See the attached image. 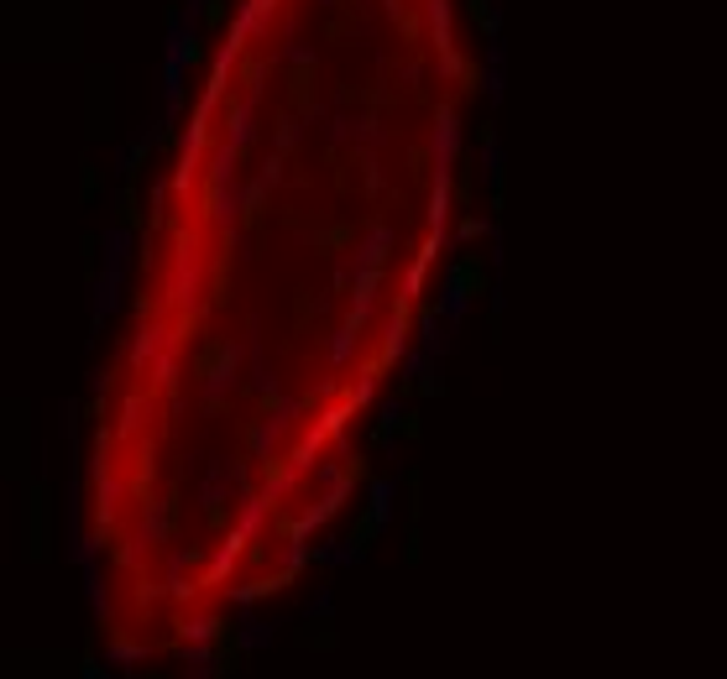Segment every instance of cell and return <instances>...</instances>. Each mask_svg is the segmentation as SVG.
<instances>
[{"instance_id": "7a4b0ae2", "label": "cell", "mask_w": 727, "mask_h": 679, "mask_svg": "<svg viewBox=\"0 0 727 679\" xmlns=\"http://www.w3.org/2000/svg\"><path fill=\"white\" fill-rule=\"evenodd\" d=\"M487 288H492V272H487V262H482L476 251H466V256H456V262H450V272H445V293L456 298V303L487 298Z\"/></svg>"}, {"instance_id": "5b68a950", "label": "cell", "mask_w": 727, "mask_h": 679, "mask_svg": "<svg viewBox=\"0 0 727 679\" xmlns=\"http://www.w3.org/2000/svg\"><path fill=\"white\" fill-rule=\"evenodd\" d=\"M27 471V403H6V476Z\"/></svg>"}, {"instance_id": "2e32d148", "label": "cell", "mask_w": 727, "mask_h": 679, "mask_svg": "<svg viewBox=\"0 0 727 679\" xmlns=\"http://www.w3.org/2000/svg\"><path fill=\"white\" fill-rule=\"evenodd\" d=\"M147 152H152L147 142H136V147L126 152V178H136V173H142V162H147Z\"/></svg>"}, {"instance_id": "6da1fadb", "label": "cell", "mask_w": 727, "mask_h": 679, "mask_svg": "<svg viewBox=\"0 0 727 679\" xmlns=\"http://www.w3.org/2000/svg\"><path fill=\"white\" fill-rule=\"evenodd\" d=\"M382 528H388V491H372L367 497V507L356 512V523H351V533H346V559H367L372 554V544L382 538Z\"/></svg>"}, {"instance_id": "3957f363", "label": "cell", "mask_w": 727, "mask_h": 679, "mask_svg": "<svg viewBox=\"0 0 727 679\" xmlns=\"http://www.w3.org/2000/svg\"><path fill=\"white\" fill-rule=\"evenodd\" d=\"M53 544V507H48V486L32 481L27 491V559H48Z\"/></svg>"}, {"instance_id": "9a60e30c", "label": "cell", "mask_w": 727, "mask_h": 679, "mask_svg": "<svg viewBox=\"0 0 727 679\" xmlns=\"http://www.w3.org/2000/svg\"><path fill=\"white\" fill-rule=\"evenodd\" d=\"M456 236H461V241H487V236H492V225H487V220H476V215H461Z\"/></svg>"}, {"instance_id": "7c38bea8", "label": "cell", "mask_w": 727, "mask_h": 679, "mask_svg": "<svg viewBox=\"0 0 727 679\" xmlns=\"http://www.w3.org/2000/svg\"><path fill=\"white\" fill-rule=\"evenodd\" d=\"M100 189H105L100 168H95V162H79V199H84V204H95V199H100Z\"/></svg>"}, {"instance_id": "277c9868", "label": "cell", "mask_w": 727, "mask_h": 679, "mask_svg": "<svg viewBox=\"0 0 727 679\" xmlns=\"http://www.w3.org/2000/svg\"><path fill=\"white\" fill-rule=\"evenodd\" d=\"M110 68H95V74H89V136H110L116 131V115H110Z\"/></svg>"}, {"instance_id": "8fae6325", "label": "cell", "mask_w": 727, "mask_h": 679, "mask_svg": "<svg viewBox=\"0 0 727 679\" xmlns=\"http://www.w3.org/2000/svg\"><path fill=\"white\" fill-rule=\"evenodd\" d=\"M225 11H231V0H199V32H220Z\"/></svg>"}, {"instance_id": "9c48e42d", "label": "cell", "mask_w": 727, "mask_h": 679, "mask_svg": "<svg viewBox=\"0 0 727 679\" xmlns=\"http://www.w3.org/2000/svg\"><path fill=\"white\" fill-rule=\"evenodd\" d=\"M116 225L121 230H142V194H136V178H126L121 194H116Z\"/></svg>"}, {"instance_id": "e0dca14e", "label": "cell", "mask_w": 727, "mask_h": 679, "mask_svg": "<svg viewBox=\"0 0 727 679\" xmlns=\"http://www.w3.org/2000/svg\"><path fill=\"white\" fill-rule=\"evenodd\" d=\"M445 392V377H435V371H424V382H419V397H440Z\"/></svg>"}, {"instance_id": "5bb4252c", "label": "cell", "mask_w": 727, "mask_h": 679, "mask_svg": "<svg viewBox=\"0 0 727 679\" xmlns=\"http://www.w3.org/2000/svg\"><path fill=\"white\" fill-rule=\"evenodd\" d=\"M466 11L471 21L482 27V37H497V16H492V0H466Z\"/></svg>"}, {"instance_id": "ba28073f", "label": "cell", "mask_w": 727, "mask_h": 679, "mask_svg": "<svg viewBox=\"0 0 727 679\" xmlns=\"http://www.w3.org/2000/svg\"><path fill=\"white\" fill-rule=\"evenodd\" d=\"M361 481H372V455L367 450H356V455H346V460L335 465V491H351Z\"/></svg>"}, {"instance_id": "52a82bcc", "label": "cell", "mask_w": 727, "mask_h": 679, "mask_svg": "<svg viewBox=\"0 0 727 679\" xmlns=\"http://www.w3.org/2000/svg\"><path fill=\"white\" fill-rule=\"evenodd\" d=\"M293 643L299 648H314V653H330L335 643H340V632H335V617L330 612H314L299 632H293Z\"/></svg>"}, {"instance_id": "8992f818", "label": "cell", "mask_w": 727, "mask_h": 679, "mask_svg": "<svg viewBox=\"0 0 727 679\" xmlns=\"http://www.w3.org/2000/svg\"><path fill=\"white\" fill-rule=\"evenodd\" d=\"M231 366H236V350H231V340H210V345H204L199 356L189 361V371H194V377H204V382L225 377Z\"/></svg>"}, {"instance_id": "30bf717a", "label": "cell", "mask_w": 727, "mask_h": 679, "mask_svg": "<svg viewBox=\"0 0 727 679\" xmlns=\"http://www.w3.org/2000/svg\"><path fill=\"white\" fill-rule=\"evenodd\" d=\"M393 429H398V439H403V444H419V439H424V413H419V408H403V413H393Z\"/></svg>"}, {"instance_id": "4fadbf2b", "label": "cell", "mask_w": 727, "mask_h": 679, "mask_svg": "<svg viewBox=\"0 0 727 679\" xmlns=\"http://www.w3.org/2000/svg\"><path fill=\"white\" fill-rule=\"evenodd\" d=\"M178 63H189V68L204 63V37H199V32H184V37H178Z\"/></svg>"}]
</instances>
